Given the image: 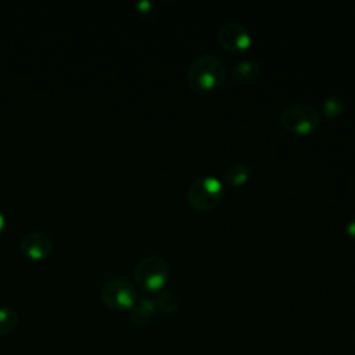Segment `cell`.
Wrapping results in <instances>:
<instances>
[{"mask_svg":"<svg viewBox=\"0 0 355 355\" xmlns=\"http://www.w3.org/2000/svg\"><path fill=\"white\" fill-rule=\"evenodd\" d=\"M226 76L223 61L214 54H200L189 65L187 83L196 92H208L220 86Z\"/></svg>","mask_w":355,"mask_h":355,"instance_id":"6da1fadb","label":"cell"},{"mask_svg":"<svg viewBox=\"0 0 355 355\" xmlns=\"http://www.w3.org/2000/svg\"><path fill=\"white\" fill-rule=\"evenodd\" d=\"M136 283L146 291L161 290L169 276V265L161 255H146L135 266Z\"/></svg>","mask_w":355,"mask_h":355,"instance_id":"7a4b0ae2","label":"cell"},{"mask_svg":"<svg viewBox=\"0 0 355 355\" xmlns=\"http://www.w3.org/2000/svg\"><path fill=\"white\" fill-rule=\"evenodd\" d=\"M223 197V186L215 176L207 175L193 180L186 191L187 202L197 211L215 208Z\"/></svg>","mask_w":355,"mask_h":355,"instance_id":"3957f363","label":"cell"},{"mask_svg":"<svg viewBox=\"0 0 355 355\" xmlns=\"http://www.w3.org/2000/svg\"><path fill=\"white\" fill-rule=\"evenodd\" d=\"M282 125L291 133L305 135L318 128L320 122L319 111L305 103L291 104L280 114Z\"/></svg>","mask_w":355,"mask_h":355,"instance_id":"277c9868","label":"cell"},{"mask_svg":"<svg viewBox=\"0 0 355 355\" xmlns=\"http://www.w3.org/2000/svg\"><path fill=\"white\" fill-rule=\"evenodd\" d=\"M103 302L112 309H130L137 301L133 284L125 279H111L100 288Z\"/></svg>","mask_w":355,"mask_h":355,"instance_id":"5b68a950","label":"cell"},{"mask_svg":"<svg viewBox=\"0 0 355 355\" xmlns=\"http://www.w3.org/2000/svg\"><path fill=\"white\" fill-rule=\"evenodd\" d=\"M219 43L229 51L239 53L250 47V31L239 22H226L218 31Z\"/></svg>","mask_w":355,"mask_h":355,"instance_id":"8992f818","label":"cell"},{"mask_svg":"<svg viewBox=\"0 0 355 355\" xmlns=\"http://www.w3.org/2000/svg\"><path fill=\"white\" fill-rule=\"evenodd\" d=\"M19 248L28 258L39 261L50 254L53 248V241L47 233L40 230H32L21 239Z\"/></svg>","mask_w":355,"mask_h":355,"instance_id":"52a82bcc","label":"cell"},{"mask_svg":"<svg viewBox=\"0 0 355 355\" xmlns=\"http://www.w3.org/2000/svg\"><path fill=\"white\" fill-rule=\"evenodd\" d=\"M157 305L153 298L143 297L136 301V304L130 308V320L136 326L147 324L155 315Z\"/></svg>","mask_w":355,"mask_h":355,"instance_id":"ba28073f","label":"cell"},{"mask_svg":"<svg viewBox=\"0 0 355 355\" xmlns=\"http://www.w3.org/2000/svg\"><path fill=\"white\" fill-rule=\"evenodd\" d=\"M261 75V67L254 60H241L232 68V78L241 83L254 82Z\"/></svg>","mask_w":355,"mask_h":355,"instance_id":"9c48e42d","label":"cell"},{"mask_svg":"<svg viewBox=\"0 0 355 355\" xmlns=\"http://www.w3.org/2000/svg\"><path fill=\"white\" fill-rule=\"evenodd\" d=\"M251 169L247 164L244 162H236L233 165H230L226 172H225V178L226 180L233 184V186H240L243 184L248 178H250Z\"/></svg>","mask_w":355,"mask_h":355,"instance_id":"30bf717a","label":"cell"},{"mask_svg":"<svg viewBox=\"0 0 355 355\" xmlns=\"http://www.w3.org/2000/svg\"><path fill=\"white\" fill-rule=\"evenodd\" d=\"M18 313L14 308L1 306L0 308V334L7 336L15 330L18 324Z\"/></svg>","mask_w":355,"mask_h":355,"instance_id":"8fae6325","label":"cell"},{"mask_svg":"<svg viewBox=\"0 0 355 355\" xmlns=\"http://www.w3.org/2000/svg\"><path fill=\"white\" fill-rule=\"evenodd\" d=\"M154 301H155L157 309H159L165 313L175 312L179 305V297L173 291H169V290L161 291Z\"/></svg>","mask_w":355,"mask_h":355,"instance_id":"7c38bea8","label":"cell"},{"mask_svg":"<svg viewBox=\"0 0 355 355\" xmlns=\"http://www.w3.org/2000/svg\"><path fill=\"white\" fill-rule=\"evenodd\" d=\"M345 108V103L340 96H330L323 101V111L327 116H336Z\"/></svg>","mask_w":355,"mask_h":355,"instance_id":"4fadbf2b","label":"cell"},{"mask_svg":"<svg viewBox=\"0 0 355 355\" xmlns=\"http://www.w3.org/2000/svg\"><path fill=\"white\" fill-rule=\"evenodd\" d=\"M347 232H348V234L349 236H352V237H355V216H352V218H349L348 219V222H347Z\"/></svg>","mask_w":355,"mask_h":355,"instance_id":"5bb4252c","label":"cell"},{"mask_svg":"<svg viewBox=\"0 0 355 355\" xmlns=\"http://www.w3.org/2000/svg\"><path fill=\"white\" fill-rule=\"evenodd\" d=\"M137 8H139L140 11H150V8H151V3H150V1H147V0L139 1V3H137Z\"/></svg>","mask_w":355,"mask_h":355,"instance_id":"9a60e30c","label":"cell"},{"mask_svg":"<svg viewBox=\"0 0 355 355\" xmlns=\"http://www.w3.org/2000/svg\"><path fill=\"white\" fill-rule=\"evenodd\" d=\"M4 226H6V218H4L3 212L0 211V236H1L3 230H4Z\"/></svg>","mask_w":355,"mask_h":355,"instance_id":"2e32d148","label":"cell"}]
</instances>
